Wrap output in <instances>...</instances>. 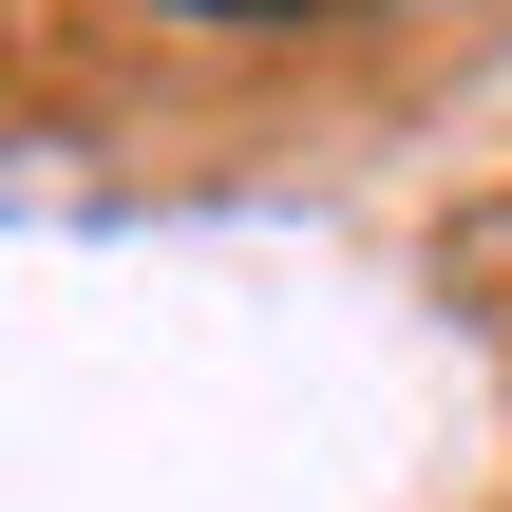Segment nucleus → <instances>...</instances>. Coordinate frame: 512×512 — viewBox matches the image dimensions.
<instances>
[{
	"instance_id": "1",
	"label": "nucleus",
	"mask_w": 512,
	"mask_h": 512,
	"mask_svg": "<svg viewBox=\"0 0 512 512\" xmlns=\"http://www.w3.org/2000/svg\"><path fill=\"white\" fill-rule=\"evenodd\" d=\"M171 19H342V0H171Z\"/></svg>"
}]
</instances>
